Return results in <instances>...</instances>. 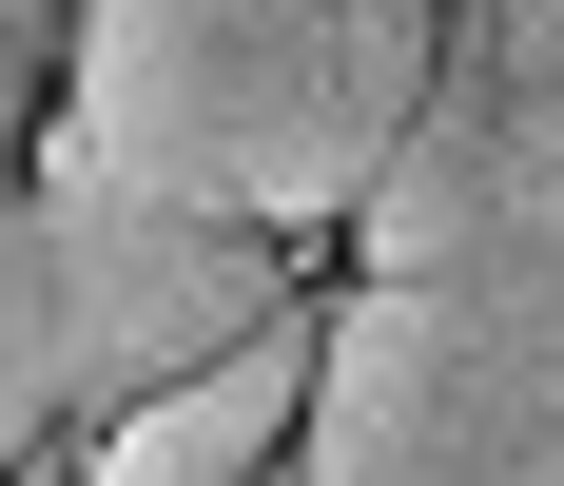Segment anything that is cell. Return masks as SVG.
<instances>
[{"label":"cell","instance_id":"cell-3","mask_svg":"<svg viewBox=\"0 0 564 486\" xmlns=\"http://www.w3.org/2000/svg\"><path fill=\"white\" fill-rule=\"evenodd\" d=\"M312 370H332V292H292L253 350H215V370L98 409V429H78V486H292V447H312Z\"/></svg>","mask_w":564,"mask_h":486},{"label":"cell","instance_id":"cell-1","mask_svg":"<svg viewBox=\"0 0 564 486\" xmlns=\"http://www.w3.org/2000/svg\"><path fill=\"white\" fill-rule=\"evenodd\" d=\"M429 78H448V0H78L40 175L253 215V234L312 253L390 175Z\"/></svg>","mask_w":564,"mask_h":486},{"label":"cell","instance_id":"cell-2","mask_svg":"<svg viewBox=\"0 0 564 486\" xmlns=\"http://www.w3.org/2000/svg\"><path fill=\"white\" fill-rule=\"evenodd\" d=\"M40 272H58V389H78V429L137 409V389L215 370L253 331L312 292V253L253 215H175V195H98V175H40Z\"/></svg>","mask_w":564,"mask_h":486},{"label":"cell","instance_id":"cell-4","mask_svg":"<svg viewBox=\"0 0 564 486\" xmlns=\"http://www.w3.org/2000/svg\"><path fill=\"white\" fill-rule=\"evenodd\" d=\"M58 58H78V0H0V175H40V137H58Z\"/></svg>","mask_w":564,"mask_h":486},{"label":"cell","instance_id":"cell-5","mask_svg":"<svg viewBox=\"0 0 564 486\" xmlns=\"http://www.w3.org/2000/svg\"><path fill=\"white\" fill-rule=\"evenodd\" d=\"M0 486H78V429H58V447H20V467H0Z\"/></svg>","mask_w":564,"mask_h":486}]
</instances>
